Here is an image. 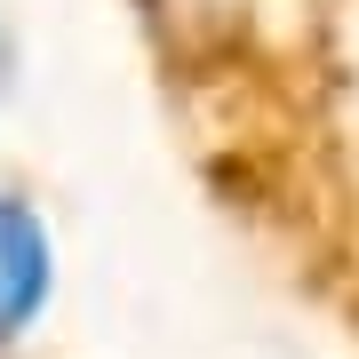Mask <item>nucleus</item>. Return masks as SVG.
Here are the masks:
<instances>
[{
  "instance_id": "nucleus-1",
  "label": "nucleus",
  "mask_w": 359,
  "mask_h": 359,
  "mask_svg": "<svg viewBox=\"0 0 359 359\" xmlns=\"http://www.w3.org/2000/svg\"><path fill=\"white\" fill-rule=\"evenodd\" d=\"M48 304V224L16 192H0V344L25 335Z\"/></svg>"
},
{
  "instance_id": "nucleus-2",
  "label": "nucleus",
  "mask_w": 359,
  "mask_h": 359,
  "mask_svg": "<svg viewBox=\"0 0 359 359\" xmlns=\"http://www.w3.org/2000/svg\"><path fill=\"white\" fill-rule=\"evenodd\" d=\"M0 96H8V40H0Z\"/></svg>"
}]
</instances>
